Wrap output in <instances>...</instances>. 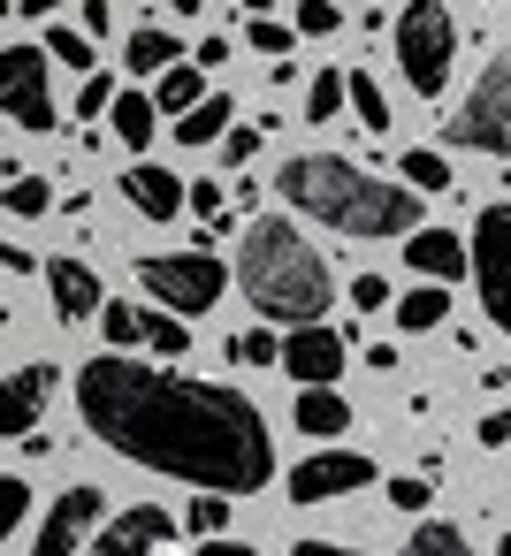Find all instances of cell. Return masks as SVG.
Masks as SVG:
<instances>
[{
  "label": "cell",
  "mask_w": 511,
  "mask_h": 556,
  "mask_svg": "<svg viewBox=\"0 0 511 556\" xmlns=\"http://www.w3.org/2000/svg\"><path fill=\"white\" fill-rule=\"evenodd\" d=\"M450 138L473 146V153H511V54H488L465 108L450 115Z\"/></svg>",
  "instance_id": "obj_6"
},
{
  "label": "cell",
  "mask_w": 511,
  "mask_h": 556,
  "mask_svg": "<svg viewBox=\"0 0 511 556\" xmlns=\"http://www.w3.org/2000/svg\"><path fill=\"white\" fill-rule=\"evenodd\" d=\"M237 358H245V366H267V358H275V336H267V328H245V336H237Z\"/></svg>",
  "instance_id": "obj_39"
},
{
  "label": "cell",
  "mask_w": 511,
  "mask_h": 556,
  "mask_svg": "<svg viewBox=\"0 0 511 556\" xmlns=\"http://www.w3.org/2000/svg\"><path fill=\"white\" fill-rule=\"evenodd\" d=\"M275 358H283L298 381H336V374H344V336L321 328V320H298V328L275 343Z\"/></svg>",
  "instance_id": "obj_12"
},
{
  "label": "cell",
  "mask_w": 511,
  "mask_h": 556,
  "mask_svg": "<svg viewBox=\"0 0 511 556\" xmlns=\"http://www.w3.org/2000/svg\"><path fill=\"white\" fill-rule=\"evenodd\" d=\"M62 9V0H24V16H54Z\"/></svg>",
  "instance_id": "obj_45"
},
{
  "label": "cell",
  "mask_w": 511,
  "mask_h": 556,
  "mask_svg": "<svg viewBox=\"0 0 511 556\" xmlns=\"http://www.w3.org/2000/svg\"><path fill=\"white\" fill-rule=\"evenodd\" d=\"M138 336H146V343H153L161 358H184V351H191V328H184V313H153V320H146Z\"/></svg>",
  "instance_id": "obj_27"
},
{
  "label": "cell",
  "mask_w": 511,
  "mask_h": 556,
  "mask_svg": "<svg viewBox=\"0 0 511 556\" xmlns=\"http://www.w3.org/2000/svg\"><path fill=\"white\" fill-rule=\"evenodd\" d=\"M397 176H404L412 191H450V161H443V153H427V146H420V153H404V161H397Z\"/></svg>",
  "instance_id": "obj_26"
},
{
  "label": "cell",
  "mask_w": 511,
  "mask_h": 556,
  "mask_svg": "<svg viewBox=\"0 0 511 556\" xmlns=\"http://www.w3.org/2000/svg\"><path fill=\"white\" fill-rule=\"evenodd\" d=\"M0 206H9L16 222H32V214H54V184H47V176H16L9 191H0Z\"/></svg>",
  "instance_id": "obj_25"
},
{
  "label": "cell",
  "mask_w": 511,
  "mask_h": 556,
  "mask_svg": "<svg viewBox=\"0 0 511 556\" xmlns=\"http://www.w3.org/2000/svg\"><path fill=\"white\" fill-rule=\"evenodd\" d=\"M24 510H32V488H24V480H9V472H0V541H9V533L24 526Z\"/></svg>",
  "instance_id": "obj_32"
},
{
  "label": "cell",
  "mask_w": 511,
  "mask_h": 556,
  "mask_svg": "<svg viewBox=\"0 0 511 556\" xmlns=\"http://www.w3.org/2000/svg\"><path fill=\"white\" fill-rule=\"evenodd\" d=\"M108 100H115V77H100V70H85V85H77V115L92 123V115H108Z\"/></svg>",
  "instance_id": "obj_36"
},
{
  "label": "cell",
  "mask_w": 511,
  "mask_h": 556,
  "mask_svg": "<svg viewBox=\"0 0 511 556\" xmlns=\"http://www.w3.org/2000/svg\"><path fill=\"white\" fill-rule=\"evenodd\" d=\"M344 24V9H336V0H298V24L290 31H306V39H328Z\"/></svg>",
  "instance_id": "obj_31"
},
{
  "label": "cell",
  "mask_w": 511,
  "mask_h": 556,
  "mask_svg": "<svg viewBox=\"0 0 511 556\" xmlns=\"http://www.w3.org/2000/svg\"><path fill=\"white\" fill-rule=\"evenodd\" d=\"M443 320H450V290H443V282H427V290L397 298V328H404V336H435Z\"/></svg>",
  "instance_id": "obj_22"
},
{
  "label": "cell",
  "mask_w": 511,
  "mask_h": 556,
  "mask_svg": "<svg viewBox=\"0 0 511 556\" xmlns=\"http://www.w3.org/2000/svg\"><path fill=\"white\" fill-rule=\"evenodd\" d=\"M47 282H54V313L62 320H92L100 313V275L85 260H47Z\"/></svg>",
  "instance_id": "obj_16"
},
{
  "label": "cell",
  "mask_w": 511,
  "mask_h": 556,
  "mask_svg": "<svg viewBox=\"0 0 511 556\" xmlns=\"http://www.w3.org/2000/svg\"><path fill=\"white\" fill-rule=\"evenodd\" d=\"M351 305H359V313H382V305H389V282H382V275H359V282H351Z\"/></svg>",
  "instance_id": "obj_38"
},
{
  "label": "cell",
  "mask_w": 511,
  "mask_h": 556,
  "mask_svg": "<svg viewBox=\"0 0 511 556\" xmlns=\"http://www.w3.org/2000/svg\"><path fill=\"white\" fill-rule=\"evenodd\" d=\"M108 518V495L92 488V480H77V488H62L54 503H47V526H39V541H32V556H77L85 541H92V526Z\"/></svg>",
  "instance_id": "obj_9"
},
{
  "label": "cell",
  "mask_w": 511,
  "mask_h": 556,
  "mask_svg": "<svg viewBox=\"0 0 511 556\" xmlns=\"http://www.w3.org/2000/svg\"><path fill=\"white\" fill-rule=\"evenodd\" d=\"M404 556H481V548L465 541V526H450V518H427V526L404 541Z\"/></svg>",
  "instance_id": "obj_24"
},
{
  "label": "cell",
  "mask_w": 511,
  "mask_h": 556,
  "mask_svg": "<svg viewBox=\"0 0 511 556\" xmlns=\"http://www.w3.org/2000/svg\"><path fill=\"white\" fill-rule=\"evenodd\" d=\"M47 396H54V366L9 374V381H0V434H32L39 412H47Z\"/></svg>",
  "instance_id": "obj_13"
},
{
  "label": "cell",
  "mask_w": 511,
  "mask_h": 556,
  "mask_svg": "<svg viewBox=\"0 0 511 556\" xmlns=\"http://www.w3.org/2000/svg\"><path fill=\"white\" fill-rule=\"evenodd\" d=\"M290 556H366V548H336V541H290Z\"/></svg>",
  "instance_id": "obj_44"
},
{
  "label": "cell",
  "mask_w": 511,
  "mask_h": 556,
  "mask_svg": "<svg viewBox=\"0 0 511 556\" xmlns=\"http://www.w3.org/2000/svg\"><path fill=\"white\" fill-rule=\"evenodd\" d=\"M503 434H511V419H503V412H488V419H481V450H503Z\"/></svg>",
  "instance_id": "obj_42"
},
{
  "label": "cell",
  "mask_w": 511,
  "mask_h": 556,
  "mask_svg": "<svg viewBox=\"0 0 511 556\" xmlns=\"http://www.w3.org/2000/svg\"><path fill=\"white\" fill-rule=\"evenodd\" d=\"M237 290L260 320H321L336 282L328 260L313 252V237L290 214H252L237 237Z\"/></svg>",
  "instance_id": "obj_3"
},
{
  "label": "cell",
  "mask_w": 511,
  "mask_h": 556,
  "mask_svg": "<svg viewBox=\"0 0 511 556\" xmlns=\"http://www.w3.org/2000/svg\"><path fill=\"white\" fill-rule=\"evenodd\" d=\"M77 412L115 457L191 480V488H214V495H260L275 472L267 419L229 381H191V374L138 366V358L108 351V358H85Z\"/></svg>",
  "instance_id": "obj_1"
},
{
  "label": "cell",
  "mask_w": 511,
  "mask_h": 556,
  "mask_svg": "<svg viewBox=\"0 0 511 556\" xmlns=\"http://www.w3.org/2000/svg\"><path fill=\"white\" fill-rule=\"evenodd\" d=\"M503 244H511V206H481V222H473V244H465V275H473V290H481V313H488V328H511Z\"/></svg>",
  "instance_id": "obj_8"
},
{
  "label": "cell",
  "mask_w": 511,
  "mask_h": 556,
  "mask_svg": "<svg viewBox=\"0 0 511 556\" xmlns=\"http://www.w3.org/2000/svg\"><path fill=\"white\" fill-rule=\"evenodd\" d=\"M169 9H176V16H199V9H207V0H169Z\"/></svg>",
  "instance_id": "obj_46"
},
{
  "label": "cell",
  "mask_w": 511,
  "mask_h": 556,
  "mask_svg": "<svg viewBox=\"0 0 511 556\" xmlns=\"http://www.w3.org/2000/svg\"><path fill=\"white\" fill-rule=\"evenodd\" d=\"M47 62H62V70H77V77H85L100 54H92V39H85V31H54V39H47Z\"/></svg>",
  "instance_id": "obj_30"
},
{
  "label": "cell",
  "mask_w": 511,
  "mask_h": 556,
  "mask_svg": "<svg viewBox=\"0 0 511 556\" xmlns=\"http://www.w3.org/2000/svg\"><path fill=\"white\" fill-rule=\"evenodd\" d=\"M306 115H313V123H336V115H344V70H321V77H313Z\"/></svg>",
  "instance_id": "obj_28"
},
{
  "label": "cell",
  "mask_w": 511,
  "mask_h": 556,
  "mask_svg": "<svg viewBox=\"0 0 511 556\" xmlns=\"http://www.w3.org/2000/svg\"><path fill=\"white\" fill-rule=\"evenodd\" d=\"M229 115H237V108H229L222 92H199V100H191V108L176 115V146H199V153H207V146H214V138L229 130Z\"/></svg>",
  "instance_id": "obj_19"
},
{
  "label": "cell",
  "mask_w": 511,
  "mask_h": 556,
  "mask_svg": "<svg viewBox=\"0 0 511 556\" xmlns=\"http://www.w3.org/2000/svg\"><path fill=\"white\" fill-rule=\"evenodd\" d=\"M138 282L169 313H214V298L229 290V267L214 252H153V260H138Z\"/></svg>",
  "instance_id": "obj_5"
},
{
  "label": "cell",
  "mask_w": 511,
  "mask_h": 556,
  "mask_svg": "<svg viewBox=\"0 0 511 556\" xmlns=\"http://www.w3.org/2000/svg\"><path fill=\"white\" fill-rule=\"evenodd\" d=\"M0 115L24 130H54V85H47V47H0Z\"/></svg>",
  "instance_id": "obj_7"
},
{
  "label": "cell",
  "mask_w": 511,
  "mask_h": 556,
  "mask_svg": "<svg viewBox=\"0 0 511 556\" xmlns=\"http://www.w3.org/2000/svg\"><path fill=\"white\" fill-rule=\"evenodd\" d=\"M184 206H191L199 222H214V214H222V191H214V184H191V191H184Z\"/></svg>",
  "instance_id": "obj_40"
},
{
  "label": "cell",
  "mask_w": 511,
  "mask_h": 556,
  "mask_svg": "<svg viewBox=\"0 0 511 556\" xmlns=\"http://www.w3.org/2000/svg\"><path fill=\"white\" fill-rule=\"evenodd\" d=\"M275 199L336 237H404L420 229V191L412 184H389L344 153H290L283 176H275Z\"/></svg>",
  "instance_id": "obj_2"
},
{
  "label": "cell",
  "mask_w": 511,
  "mask_h": 556,
  "mask_svg": "<svg viewBox=\"0 0 511 556\" xmlns=\"http://www.w3.org/2000/svg\"><path fill=\"white\" fill-rule=\"evenodd\" d=\"M100 541H92V556H169V541H176V518L169 510H153V503H138V510H123V518H108V526H92Z\"/></svg>",
  "instance_id": "obj_11"
},
{
  "label": "cell",
  "mask_w": 511,
  "mask_h": 556,
  "mask_svg": "<svg viewBox=\"0 0 511 556\" xmlns=\"http://www.w3.org/2000/svg\"><path fill=\"white\" fill-rule=\"evenodd\" d=\"M199 92H207V70H199V62H184V54H176V62H169V70H161V77H153V92H146V100H153V108H161V115H184V108H191V100H199Z\"/></svg>",
  "instance_id": "obj_20"
},
{
  "label": "cell",
  "mask_w": 511,
  "mask_h": 556,
  "mask_svg": "<svg viewBox=\"0 0 511 556\" xmlns=\"http://www.w3.org/2000/svg\"><path fill=\"white\" fill-rule=\"evenodd\" d=\"M351 488H374V457H359V450H321L290 472V503H328Z\"/></svg>",
  "instance_id": "obj_10"
},
{
  "label": "cell",
  "mask_w": 511,
  "mask_h": 556,
  "mask_svg": "<svg viewBox=\"0 0 511 556\" xmlns=\"http://www.w3.org/2000/svg\"><path fill=\"white\" fill-rule=\"evenodd\" d=\"M344 108H351V115H359L374 138L389 130V100H382V85H374L366 70H344Z\"/></svg>",
  "instance_id": "obj_23"
},
{
  "label": "cell",
  "mask_w": 511,
  "mask_h": 556,
  "mask_svg": "<svg viewBox=\"0 0 511 556\" xmlns=\"http://www.w3.org/2000/svg\"><path fill=\"white\" fill-rule=\"evenodd\" d=\"M404 267L427 282H465V244L450 229H404Z\"/></svg>",
  "instance_id": "obj_15"
},
{
  "label": "cell",
  "mask_w": 511,
  "mask_h": 556,
  "mask_svg": "<svg viewBox=\"0 0 511 556\" xmlns=\"http://www.w3.org/2000/svg\"><path fill=\"white\" fill-rule=\"evenodd\" d=\"M245 39H252V54H275V62L298 47V31H290V24H267V16H252V31H245Z\"/></svg>",
  "instance_id": "obj_33"
},
{
  "label": "cell",
  "mask_w": 511,
  "mask_h": 556,
  "mask_svg": "<svg viewBox=\"0 0 511 556\" xmlns=\"http://www.w3.org/2000/svg\"><path fill=\"white\" fill-rule=\"evenodd\" d=\"M260 138H267V130H252V123H229L214 146H222V161H229V168H245V161L260 153Z\"/></svg>",
  "instance_id": "obj_34"
},
{
  "label": "cell",
  "mask_w": 511,
  "mask_h": 556,
  "mask_svg": "<svg viewBox=\"0 0 511 556\" xmlns=\"http://www.w3.org/2000/svg\"><path fill=\"white\" fill-rule=\"evenodd\" d=\"M184 526H191V533H199V541H207V533H222V526H229V503H222V495H214V488H207V495H199V503H191V510H184Z\"/></svg>",
  "instance_id": "obj_35"
},
{
  "label": "cell",
  "mask_w": 511,
  "mask_h": 556,
  "mask_svg": "<svg viewBox=\"0 0 511 556\" xmlns=\"http://www.w3.org/2000/svg\"><path fill=\"white\" fill-rule=\"evenodd\" d=\"M450 62H458V16L443 9V0H412V9L397 16V70L420 100H435L450 85Z\"/></svg>",
  "instance_id": "obj_4"
},
{
  "label": "cell",
  "mask_w": 511,
  "mask_h": 556,
  "mask_svg": "<svg viewBox=\"0 0 511 556\" xmlns=\"http://www.w3.org/2000/svg\"><path fill=\"white\" fill-rule=\"evenodd\" d=\"M123 199H130V206H138L146 222H176V214H184V184H176L169 168H153L146 153H138V161L123 168Z\"/></svg>",
  "instance_id": "obj_14"
},
{
  "label": "cell",
  "mask_w": 511,
  "mask_h": 556,
  "mask_svg": "<svg viewBox=\"0 0 511 556\" xmlns=\"http://www.w3.org/2000/svg\"><path fill=\"white\" fill-rule=\"evenodd\" d=\"M176 54H184V47H176V39H169L161 24H138V31H130V47H123V62H130V77H161V70H169Z\"/></svg>",
  "instance_id": "obj_21"
},
{
  "label": "cell",
  "mask_w": 511,
  "mask_h": 556,
  "mask_svg": "<svg viewBox=\"0 0 511 556\" xmlns=\"http://www.w3.org/2000/svg\"><path fill=\"white\" fill-rule=\"evenodd\" d=\"M92 320L108 328V343H115V351H130V343H138V328H146V313H138V305H108V298H100V313H92Z\"/></svg>",
  "instance_id": "obj_29"
},
{
  "label": "cell",
  "mask_w": 511,
  "mask_h": 556,
  "mask_svg": "<svg viewBox=\"0 0 511 556\" xmlns=\"http://www.w3.org/2000/svg\"><path fill=\"white\" fill-rule=\"evenodd\" d=\"M298 427H306L313 442H336V434L351 427V404L336 396V381H306V389H298Z\"/></svg>",
  "instance_id": "obj_17"
},
{
  "label": "cell",
  "mask_w": 511,
  "mask_h": 556,
  "mask_svg": "<svg viewBox=\"0 0 511 556\" xmlns=\"http://www.w3.org/2000/svg\"><path fill=\"white\" fill-rule=\"evenodd\" d=\"M389 510H427V472H404V480H389Z\"/></svg>",
  "instance_id": "obj_37"
},
{
  "label": "cell",
  "mask_w": 511,
  "mask_h": 556,
  "mask_svg": "<svg viewBox=\"0 0 511 556\" xmlns=\"http://www.w3.org/2000/svg\"><path fill=\"white\" fill-rule=\"evenodd\" d=\"M199 556H252V548H245V541H229V533H207V541H199Z\"/></svg>",
  "instance_id": "obj_43"
},
{
  "label": "cell",
  "mask_w": 511,
  "mask_h": 556,
  "mask_svg": "<svg viewBox=\"0 0 511 556\" xmlns=\"http://www.w3.org/2000/svg\"><path fill=\"white\" fill-rule=\"evenodd\" d=\"M115 31V9H108V0H85V39H108Z\"/></svg>",
  "instance_id": "obj_41"
},
{
  "label": "cell",
  "mask_w": 511,
  "mask_h": 556,
  "mask_svg": "<svg viewBox=\"0 0 511 556\" xmlns=\"http://www.w3.org/2000/svg\"><path fill=\"white\" fill-rule=\"evenodd\" d=\"M108 123H115V138H123L130 153H146L153 130H161V108H153L146 92H115V100H108Z\"/></svg>",
  "instance_id": "obj_18"
}]
</instances>
